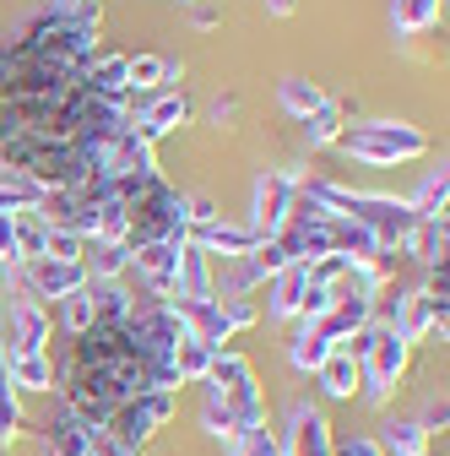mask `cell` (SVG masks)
Returning a JSON list of instances; mask_svg holds the SVG:
<instances>
[{
    "instance_id": "cell-11",
    "label": "cell",
    "mask_w": 450,
    "mask_h": 456,
    "mask_svg": "<svg viewBox=\"0 0 450 456\" xmlns=\"http://www.w3.org/2000/svg\"><path fill=\"white\" fill-rule=\"evenodd\" d=\"M28 289L38 299H71V294L87 289V272H82V261H49V256H38V261H28Z\"/></svg>"
},
{
    "instance_id": "cell-26",
    "label": "cell",
    "mask_w": 450,
    "mask_h": 456,
    "mask_svg": "<svg viewBox=\"0 0 450 456\" xmlns=\"http://www.w3.org/2000/svg\"><path fill=\"white\" fill-rule=\"evenodd\" d=\"M397 33H429L439 22V0H390Z\"/></svg>"
},
{
    "instance_id": "cell-34",
    "label": "cell",
    "mask_w": 450,
    "mask_h": 456,
    "mask_svg": "<svg viewBox=\"0 0 450 456\" xmlns=\"http://www.w3.org/2000/svg\"><path fill=\"white\" fill-rule=\"evenodd\" d=\"M331 305H336V289H325V282H309V289H304V305H299L304 331H309L315 321H325V315H331Z\"/></svg>"
},
{
    "instance_id": "cell-18",
    "label": "cell",
    "mask_w": 450,
    "mask_h": 456,
    "mask_svg": "<svg viewBox=\"0 0 450 456\" xmlns=\"http://www.w3.org/2000/svg\"><path fill=\"white\" fill-rule=\"evenodd\" d=\"M222 348H212V342H201V337H180L174 342V354H168V364H174V380L180 386H196V380H206V370H212V359H217Z\"/></svg>"
},
{
    "instance_id": "cell-9",
    "label": "cell",
    "mask_w": 450,
    "mask_h": 456,
    "mask_svg": "<svg viewBox=\"0 0 450 456\" xmlns=\"http://www.w3.org/2000/svg\"><path fill=\"white\" fill-rule=\"evenodd\" d=\"M331 445H336V440H331V424H325V413L309 408V403L293 408L283 440H277V451H283V456H331Z\"/></svg>"
},
{
    "instance_id": "cell-23",
    "label": "cell",
    "mask_w": 450,
    "mask_h": 456,
    "mask_svg": "<svg viewBox=\"0 0 450 456\" xmlns=\"http://www.w3.org/2000/svg\"><path fill=\"white\" fill-rule=\"evenodd\" d=\"M445 201H450V175H445V163H439V168H429V175H423V185L407 196V207L418 217H445Z\"/></svg>"
},
{
    "instance_id": "cell-19",
    "label": "cell",
    "mask_w": 450,
    "mask_h": 456,
    "mask_svg": "<svg viewBox=\"0 0 450 456\" xmlns=\"http://www.w3.org/2000/svg\"><path fill=\"white\" fill-rule=\"evenodd\" d=\"M125 266H131V250L115 245V240H87V245H82V272H87V282H120Z\"/></svg>"
},
{
    "instance_id": "cell-28",
    "label": "cell",
    "mask_w": 450,
    "mask_h": 456,
    "mask_svg": "<svg viewBox=\"0 0 450 456\" xmlns=\"http://www.w3.org/2000/svg\"><path fill=\"white\" fill-rule=\"evenodd\" d=\"M380 451H390V456H423L429 451V429L423 424H390L385 435H380Z\"/></svg>"
},
{
    "instance_id": "cell-33",
    "label": "cell",
    "mask_w": 450,
    "mask_h": 456,
    "mask_svg": "<svg viewBox=\"0 0 450 456\" xmlns=\"http://www.w3.org/2000/svg\"><path fill=\"white\" fill-rule=\"evenodd\" d=\"M82 234H76V228H49V234H44V256L49 261H82Z\"/></svg>"
},
{
    "instance_id": "cell-16",
    "label": "cell",
    "mask_w": 450,
    "mask_h": 456,
    "mask_svg": "<svg viewBox=\"0 0 450 456\" xmlns=\"http://www.w3.org/2000/svg\"><path fill=\"white\" fill-rule=\"evenodd\" d=\"M304 289H309V266H304V261H288L283 272L271 277V299H266V315H271V321H299Z\"/></svg>"
},
{
    "instance_id": "cell-7",
    "label": "cell",
    "mask_w": 450,
    "mask_h": 456,
    "mask_svg": "<svg viewBox=\"0 0 450 456\" xmlns=\"http://www.w3.org/2000/svg\"><path fill=\"white\" fill-rule=\"evenodd\" d=\"M445 315H450V299H439V294L418 289V294L397 299V315H390V331H397V337L407 342V348H413V342H423L429 331H445Z\"/></svg>"
},
{
    "instance_id": "cell-14",
    "label": "cell",
    "mask_w": 450,
    "mask_h": 456,
    "mask_svg": "<svg viewBox=\"0 0 450 456\" xmlns=\"http://www.w3.org/2000/svg\"><path fill=\"white\" fill-rule=\"evenodd\" d=\"M168 299H217V282H212V261L201 245H180V272H174V294Z\"/></svg>"
},
{
    "instance_id": "cell-5",
    "label": "cell",
    "mask_w": 450,
    "mask_h": 456,
    "mask_svg": "<svg viewBox=\"0 0 450 456\" xmlns=\"http://www.w3.org/2000/svg\"><path fill=\"white\" fill-rule=\"evenodd\" d=\"M174 408H180V396L174 391H147V396H136V403H125L115 419L103 424V440H115L120 451H136L141 456V445L174 419Z\"/></svg>"
},
{
    "instance_id": "cell-17",
    "label": "cell",
    "mask_w": 450,
    "mask_h": 456,
    "mask_svg": "<svg viewBox=\"0 0 450 456\" xmlns=\"http://www.w3.org/2000/svg\"><path fill=\"white\" fill-rule=\"evenodd\" d=\"M87 93L108 98V103L131 98V54H103V61H92L87 66Z\"/></svg>"
},
{
    "instance_id": "cell-6",
    "label": "cell",
    "mask_w": 450,
    "mask_h": 456,
    "mask_svg": "<svg viewBox=\"0 0 450 456\" xmlns=\"http://www.w3.org/2000/svg\"><path fill=\"white\" fill-rule=\"evenodd\" d=\"M293 201H299V180L293 175H283V168H261L255 175V191H250V234L266 245V240H277L288 228V217H293Z\"/></svg>"
},
{
    "instance_id": "cell-42",
    "label": "cell",
    "mask_w": 450,
    "mask_h": 456,
    "mask_svg": "<svg viewBox=\"0 0 450 456\" xmlns=\"http://www.w3.org/2000/svg\"><path fill=\"white\" fill-rule=\"evenodd\" d=\"M87 456H92V451H87Z\"/></svg>"
},
{
    "instance_id": "cell-32",
    "label": "cell",
    "mask_w": 450,
    "mask_h": 456,
    "mask_svg": "<svg viewBox=\"0 0 450 456\" xmlns=\"http://www.w3.org/2000/svg\"><path fill=\"white\" fill-rule=\"evenodd\" d=\"M66 310H60V321H66V331L71 337H82V331H92L98 326V310H92V299H87V289L82 294H71V299H60Z\"/></svg>"
},
{
    "instance_id": "cell-2",
    "label": "cell",
    "mask_w": 450,
    "mask_h": 456,
    "mask_svg": "<svg viewBox=\"0 0 450 456\" xmlns=\"http://www.w3.org/2000/svg\"><path fill=\"white\" fill-rule=\"evenodd\" d=\"M353 342V359H358V391H364V403L369 408H385L390 403V391H397L402 370H407V342L390 331V326H364Z\"/></svg>"
},
{
    "instance_id": "cell-4",
    "label": "cell",
    "mask_w": 450,
    "mask_h": 456,
    "mask_svg": "<svg viewBox=\"0 0 450 456\" xmlns=\"http://www.w3.org/2000/svg\"><path fill=\"white\" fill-rule=\"evenodd\" d=\"M331 147H342L358 163H407L429 147V136L418 126H402V120H364V126H342V136Z\"/></svg>"
},
{
    "instance_id": "cell-8",
    "label": "cell",
    "mask_w": 450,
    "mask_h": 456,
    "mask_svg": "<svg viewBox=\"0 0 450 456\" xmlns=\"http://www.w3.org/2000/svg\"><path fill=\"white\" fill-rule=\"evenodd\" d=\"M364 326H374V294H364V289H342V294H336V305H331V315H325V321H315L309 331H315V337H325L331 348H336V342L358 337Z\"/></svg>"
},
{
    "instance_id": "cell-27",
    "label": "cell",
    "mask_w": 450,
    "mask_h": 456,
    "mask_svg": "<svg viewBox=\"0 0 450 456\" xmlns=\"http://www.w3.org/2000/svg\"><path fill=\"white\" fill-rule=\"evenodd\" d=\"M407 245H418V261H423L429 272L445 266V217H418V228H413Z\"/></svg>"
},
{
    "instance_id": "cell-36",
    "label": "cell",
    "mask_w": 450,
    "mask_h": 456,
    "mask_svg": "<svg viewBox=\"0 0 450 456\" xmlns=\"http://www.w3.org/2000/svg\"><path fill=\"white\" fill-rule=\"evenodd\" d=\"M234 456H283V451H277V435L261 424V429H245V435L234 440Z\"/></svg>"
},
{
    "instance_id": "cell-40",
    "label": "cell",
    "mask_w": 450,
    "mask_h": 456,
    "mask_svg": "<svg viewBox=\"0 0 450 456\" xmlns=\"http://www.w3.org/2000/svg\"><path fill=\"white\" fill-rule=\"evenodd\" d=\"M261 6H266L271 17H293V6H299V0H261Z\"/></svg>"
},
{
    "instance_id": "cell-10",
    "label": "cell",
    "mask_w": 450,
    "mask_h": 456,
    "mask_svg": "<svg viewBox=\"0 0 450 456\" xmlns=\"http://www.w3.org/2000/svg\"><path fill=\"white\" fill-rule=\"evenodd\" d=\"M180 245L185 240H152V245H136L131 250V266L147 277L152 299H168L174 294V272H180Z\"/></svg>"
},
{
    "instance_id": "cell-12",
    "label": "cell",
    "mask_w": 450,
    "mask_h": 456,
    "mask_svg": "<svg viewBox=\"0 0 450 456\" xmlns=\"http://www.w3.org/2000/svg\"><path fill=\"white\" fill-rule=\"evenodd\" d=\"M190 120V98L185 93H163V98H152V103H141V114L131 120V131H136V142H157V136H168V131H180Z\"/></svg>"
},
{
    "instance_id": "cell-1",
    "label": "cell",
    "mask_w": 450,
    "mask_h": 456,
    "mask_svg": "<svg viewBox=\"0 0 450 456\" xmlns=\"http://www.w3.org/2000/svg\"><path fill=\"white\" fill-rule=\"evenodd\" d=\"M120 201H125V250L152 245V240H185V228H190L185 196L168 191L163 175L120 180Z\"/></svg>"
},
{
    "instance_id": "cell-13",
    "label": "cell",
    "mask_w": 450,
    "mask_h": 456,
    "mask_svg": "<svg viewBox=\"0 0 450 456\" xmlns=\"http://www.w3.org/2000/svg\"><path fill=\"white\" fill-rule=\"evenodd\" d=\"M185 240L201 245L206 256H234V261L250 256V250L261 245L250 228H234V223H222V217H212V223H190V228H185Z\"/></svg>"
},
{
    "instance_id": "cell-35",
    "label": "cell",
    "mask_w": 450,
    "mask_h": 456,
    "mask_svg": "<svg viewBox=\"0 0 450 456\" xmlns=\"http://www.w3.org/2000/svg\"><path fill=\"white\" fill-rule=\"evenodd\" d=\"M44 234H49V223L17 217V256H22V261H38V256H44Z\"/></svg>"
},
{
    "instance_id": "cell-3",
    "label": "cell",
    "mask_w": 450,
    "mask_h": 456,
    "mask_svg": "<svg viewBox=\"0 0 450 456\" xmlns=\"http://www.w3.org/2000/svg\"><path fill=\"white\" fill-rule=\"evenodd\" d=\"M201 386H206V403L229 413L239 435L266 424V403H261V391H255V370H250V359H239V354H217Z\"/></svg>"
},
{
    "instance_id": "cell-22",
    "label": "cell",
    "mask_w": 450,
    "mask_h": 456,
    "mask_svg": "<svg viewBox=\"0 0 450 456\" xmlns=\"http://www.w3.org/2000/svg\"><path fill=\"white\" fill-rule=\"evenodd\" d=\"M6 375H12L17 391H49V386H54L49 354H6Z\"/></svg>"
},
{
    "instance_id": "cell-29",
    "label": "cell",
    "mask_w": 450,
    "mask_h": 456,
    "mask_svg": "<svg viewBox=\"0 0 450 456\" xmlns=\"http://www.w3.org/2000/svg\"><path fill=\"white\" fill-rule=\"evenodd\" d=\"M28 419H22V408H17V386H12V375H6V354H0V451L12 445V435L22 429Z\"/></svg>"
},
{
    "instance_id": "cell-39",
    "label": "cell",
    "mask_w": 450,
    "mask_h": 456,
    "mask_svg": "<svg viewBox=\"0 0 450 456\" xmlns=\"http://www.w3.org/2000/svg\"><path fill=\"white\" fill-rule=\"evenodd\" d=\"M331 456H385V451H380V440H374V435H353V440H336V445H331Z\"/></svg>"
},
{
    "instance_id": "cell-31",
    "label": "cell",
    "mask_w": 450,
    "mask_h": 456,
    "mask_svg": "<svg viewBox=\"0 0 450 456\" xmlns=\"http://www.w3.org/2000/svg\"><path fill=\"white\" fill-rule=\"evenodd\" d=\"M157 82H168V61L163 54H131V93H152Z\"/></svg>"
},
{
    "instance_id": "cell-25",
    "label": "cell",
    "mask_w": 450,
    "mask_h": 456,
    "mask_svg": "<svg viewBox=\"0 0 450 456\" xmlns=\"http://www.w3.org/2000/svg\"><path fill=\"white\" fill-rule=\"evenodd\" d=\"M277 98H283V109L293 114V120H309V114L325 103V93L315 82H304V77H283V82H277Z\"/></svg>"
},
{
    "instance_id": "cell-24",
    "label": "cell",
    "mask_w": 450,
    "mask_h": 456,
    "mask_svg": "<svg viewBox=\"0 0 450 456\" xmlns=\"http://www.w3.org/2000/svg\"><path fill=\"white\" fill-rule=\"evenodd\" d=\"M342 120H348V103H331V98H325L309 120H304V142H309V147H331L336 136H342Z\"/></svg>"
},
{
    "instance_id": "cell-38",
    "label": "cell",
    "mask_w": 450,
    "mask_h": 456,
    "mask_svg": "<svg viewBox=\"0 0 450 456\" xmlns=\"http://www.w3.org/2000/svg\"><path fill=\"white\" fill-rule=\"evenodd\" d=\"M17 217L12 212H0V266H17Z\"/></svg>"
},
{
    "instance_id": "cell-37",
    "label": "cell",
    "mask_w": 450,
    "mask_h": 456,
    "mask_svg": "<svg viewBox=\"0 0 450 456\" xmlns=\"http://www.w3.org/2000/svg\"><path fill=\"white\" fill-rule=\"evenodd\" d=\"M201 424H206V435H212V440H222V445H234V440H239V429H234V419H229V413H222V408H212V403H206V413H201Z\"/></svg>"
},
{
    "instance_id": "cell-20",
    "label": "cell",
    "mask_w": 450,
    "mask_h": 456,
    "mask_svg": "<svg viewBox=\"0 0 450 456\" xmlns=\"http://www.w3.org/2000/svg\"><path fill=\"white\" fill-rule=\"evenodd\" d=\"M92 440H98V435H92L71 408H60V413L49 419V451H54V456H87Z\"/></svg>"
},
{
    "instance_id": "cell-21",
    "label": "cell",
    "mask_w": 450,
    "mask_h": 456,
    "mask_svg": "<svg viewBox=\"0 0 450 456\" xmlns=\"http://www.w3.org/2000/svg\"><path fill=\"white\" fill-rule=\"evenodd\" d=\"M315 375H320V391L336 396V403H348V396L358 391V359H353L348 348H331V359H325Z\"/></svg>"
},
{
    "instance_id": "cell-41",
    "label": "cell",
    "mask_w": 450,
    "mask_h": 456,
    "mask_svg": "<svg viewBox=\"0 0 450 456\" xmlns=\"http://www.w3.org/2000/svg\"><path fill=\"white\" fill-rule=\"evenodd\" d=\"M217 22H222V17H217L212 6H196V28H217Z\"/></svg>"
},
{
    "instance_id": "cell-30",
    "label": "cell",
    "mask_w": 450,
    "mask_h": 456,
    "mask_svg": "<svg viewBox=\"0 0 450 456\" xmlns=\"http://www.w3.org/2000/svg\"><path fill=\"white\" fill-rule=\"evenodd\" d=\"M288 359H293V370L315 375V370L331 359V342H325V337H315V331H299V337H293V348H288Z\"/></svg>"
},
{
    "instance_id": "cell-15",
    "label": "cell",
    "mask_w": 450,
    "mask_h": 456,
    "mask_svg": "<svg viewBox=\"0 0 450 456\" xmlns=\"http://www.w3.org/2000/svg\"><path fill=\"white\" fill-rule=\"evenodd\" d=\"M12 354H49V315L38 299H12Z\"/></svg>"
}]
</instances>
